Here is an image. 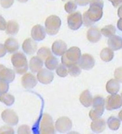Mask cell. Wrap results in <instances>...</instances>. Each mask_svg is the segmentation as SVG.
I'll list each match as a JSON object with an SVG mask.
<instances>
[{
    "label": "cell",
    "instance_id": "20",
    "mask_svg": "<svg viewBox=\"0 0 122 134\" xmlns=\"http://www.w3.org/2000/svg\"><path fill=\"white\" fill-rule=\"evenodd\" d=\"M109 48L113 51H117L122 48V38L119 36L113 35L108 40Z\"/></svg>",
    "mask_w": 122,
    "mask_h": 134
},
{
    "label": "cell",
    "instance_id": "48",
    "mask_svg": "<svg viewBox=\"0 0 122 134\" xmlns=\"http://www.w3.org/2000/svg\"><path fill=\"white\" fill-rule=\"evenodd\" d=\"M121 97H122V92H121Z\"/></svg>",
    "mask_w": 122,
    "mask_h": 134
},
{
    "label": "cell",
    "instance_id": "43",
    "mask_svg": "<svg viewBox=\"0 0 122 134\" xmlns=\"http://www.w3.org/2000/svg\"><path fill=\"white\" fill-rule=\"evenodd\" d=\"M6 52H7V51H6L4 46L1 44V57H3V56L5 55Z\"/></svg>",
    "mask_w": 122,
    "mask_h": 134
},
{
    "label": "cell",
    "instance_id": "27",
    "mask_svg": "<svg viewBox=\"0 0 122 134\" xmlns=\"http://www.w3.org/2000/svg\"><path fill=\"white\" fill-rule=\"evenodd\" d=\"M45 65L47 68H48L49 70H54L56 69L59 66V61L56 57L51 55L46 59Z\"/></svg>",
    "mask_w": 122,
    "mask_h": 134
},
{
    "label": "cell",
    "instance_id": "17",
    "mask_svg": "<svg viewBox=\"0 0 122 134\" xmlns=\"http://www.w3.org/2000/svg\"><path fill=\"white\" fill-rule=\"evenodd\" d=\"M32 38H27L24 41L22 44L23 51L27 55H32L35 53L37 48V45L34 40Z\"/></svg>",
    "mask_w": 122,
    "mask_h": 134
},
{
    "label": "cell",
    "instance_id": "24",
    "mask_svg": "<svg viewBox=\"0 0 122 134\" xmlns=\"http://www.w3.org/2000/svg\"><path fill=\"white\" fill-rule=\"evenodd\" d=\"M120 83L116 79H111L107 82L106 90L110 94H116L120 90Z\"/></svg>",
    "mask_w": 122,
    "mask_h": 134
},
{
    "label": "cell",
    "instance_id": "21",
    "mask_svg": "<svg viewBox=\"0 0 122 134\" xmlns=\"http://www.w3.org/2000/svg\"><path fill=\"white\" fill-rule=\"evenodd\" d=\"M42 59L38 57H33L30 59L29 67L30 69L33 73H37L43 67L44 62Z\"/></svg>",
    "mask_w": 122,
    "mask_h": 134
},
{
    "label": "cell",
    "instance_id": "38",
    "mask_svg": "<svg viewBox=\"0 0 122 134\" xmlns=\"http://www.w3.org/2000/svg\"><path fill=\"white\" fill-rule=\"evenodd\" d=\"M14 0H1V5L4 8H8L13 5Z\"/></svg>",
    "mask_w": 122,
    "mask_h": 134
},
{
    "label": "cell",
    "instance_id": "9",
    "mask_svg": "<svg viewBox=\"0 0 122 134\" xmlns=\"http://www.w3.org/2000/svg\"><path fill=\"white\" fill-rule=\"evenodd\" d=\"M73 127L72 121L67 117H62L58 119L55 122V129L60 133L68 132Z\"/></svg>",
    "mask_w": 122,
    "mask_h": 134
},
{
    "label": "cell",
    "instance_id": "22",
    "mask_svg": "<svg viewBox=\"0 0 122 134\" xmlns=\"http://www.w3.org/2000/svg\"><path fill=\"white\" fill-rule=\"evenodd\" d=\"M79 100L81 104L86 107H89L93 104V98L90 92L88 90H84L80 95Z\"/></svg>",
    "mask_w": 122,
    "mask_h": 134
},
{
    "label": "cell",
    "instance_id": "29",
    "mask_svg": "<svg viewBox=\"0 0 122 134\" xmlns=\"http://www.w3.org/2000/svg\"><path fill=\"white\" fill-rule=\"evenodd\" d=\"M101 34L103 35L106 37L110 38L111 36L115 35L116 33V28L113 25H110L105 26L104 28H103L101 30Z\"/></svg>",
    "mask_w": 122,
    "mask_h": 134
},
{
    "label": "cell",
    "instance_id": "32",
    "mask_svg": "<svg viewBox=\"0 0 122 134\" xmlns=\"http://www.w3.org/2000/svg\"><path fill=\"white\" fill-rule=\"evenodd\" d=\"M68 72L69 73L70 75L76 77V76L79 75L80 73H81V69L80 68L79 65L78 66L77 64H75L69 67Z\"/></svg>",
    "mask_w": 122,
    "mask_h": 134
},
{
    "label": "cell",
    "instance_id": "3",
    "mask_svg": "<svg viewBox=\"0 0 122 134\" xmlns=\"http://www.w3.org/2000/svg\"><path fill=\"white\" fill-rule=\"evenodd\" d=\"M11 61L16 72L20 75L24 74L28 70V62L23 53L17 52L12 56Z\"/></svg>",
    "mask_w": 122,
    "mask_h": 134
},
{
    "label": "cell",
    "instance_id": "31",
    "mask_svg": "<svg viewBox=\"0 0 122 134\" xmlns=\"http://www.w3.org/2000/svg\"><path fill=\"white\" fill-rule=\"evenodd\" d=\"M51 55H52L51 51L47 47H42L37 52V56L43 61L46 60V59Z\"/></svg>",
    "mask_w": 122,
    "mask_h": 134
},
{
    "label": "cell",
    "instance_id": "7",
    "mask_svg": "<svg viewBox=\"0 0 122 134\" xmlns=\"http://www.w3.org/2000/svg\"><path fill=\"white\" fill-rule=\"evenodd\" d=\"M83 23V16L80 12H74L67 16V25L72 30H78Z\"/></svg>",
    "mask_w": 122,
    "mask_h": 134
},
{
    "label": "cell",
    "instance_id": "39",
    "mask_svg": "<svg viewBox=\"0 0 122 134\" xmlns=\"http://www.w3.org/2000/svg\"><path fill=\"white\" fill-rule=\"evenodd\" d=\"M14 130L9 126L4 125L1 128V133H14Z\"/></svg>",
    "mask_w": 122,
    "mask_h": 134
},
{
    "label": "cell",
    "instance_id": "8",
    "mask_svg": "<svg viewBox=\"0 0 122 134\" xmlns=\"http://www.w3.org/2000/svg\"><path fill=\"white\" fill-rule=\"evenodd\" d=\"M106 108L108 110H113L122 106V97L117 94H111L107 97L105 102Z\"/></svg>",
    "mask_w": 122,
    "mask_h": 134
},
{
    "label": "cell",
    "instance_id": "12",
    "mask_svg": "<svg viewBox=\"0 0 122 134\" xmlns=\"http://www.w3.org/2000/svg\"><path fill=\"white\" fill-rule=\"evenodd\" d=\"M37 77L38 80L41 83L47 85L50 83L52 82L53 80H54V75L52 71H49L47 69L43 68L38 71Z\"/></svg>",
    "mask_w": 122,
    "mask_h": 134
},
{
    "label": "cell",
    "instance_id": "28",
    "mask_svg": "<svg viewBox=\"0 0 122 134\" xmlns=\"http://www.w3.org/2000/svg\"><path fill=\"white\" fill-rule=\"evenodd\" d=\"M107 124L110 130H117L120 128V120L118 119H117L116 117L111 116L108 119Z\"/></svg>",
    "mask_w": 122,
    "mask_h": 134
},
{
    "label": "cell",
    "instance_id": "5",
    "mask_svg": "<svg viewBox=\"0 0 122 134\" xmlns=\"http://www.w3.org/2000/svg\"><path fill=\"white\" fill-rule=\"evenodd\" d=\"M46 32L49 35H55L58 33L61 26L60 18L56 15H51L46 19L45 22Z\"/></svg>",
    "mask_w": 122,
    "mask_h": 134
},
{
    "label": "cell",
    "instance_id": "49",
    "mask_svg": "<svg viewBox=\"0 0 122 134\" xmlns=\"http://www.w3.org/2000/svg\"><path fill=\"white\" fill-rule=\"evenodd\" d=\"M62 1H65V0H62Z\"/></svg>",
    "mask_w": 122,
    "mask_h": 134
},
{
    "label": "cell",
    "instance_id": "15",
    "mask_svg": "<svg viewBox=\"0 0 122 134\" xmlns=\"http://www.w3.org/2000/svg\"><path fill=\"white\" fill-rule=\"evenodd\" d=\"M46 30L40 25H37L32 28L31 31L32 37L37 41H41L46 36Z\"/></svg>",
    "mask_w": 122,
    "mask_h": 134
},
{
    "label": "cell",
    "instance_id": "10",
    "mask_svg": "<svg viewBox=\"0 0 122 134\" xmlns=\"http://www.w3.org/2000/svg\"><path fill=\"white\" fill-rule=\"evenodd\" d=\"M1 118L4 122L12 126L17 125L19 121L17 114L10 109H6L3 111L1 114Z\"/></svg>",
    "mask_w": 122,
    "mask_h": 134
},
{
    "label": "cell",
    "instance_id": "25",
    "mask_svg": "<svg viewBox=\"0 0 122 134\" xmlns=\"http://www.w3.org/2000/svg\"><path fill=\"white\" fill-rule=\"evenodd\" d=\"M114 52L110 48H105L100 53V58L103 62H109L113 60Z\"/></svg>",
    "mask_w": 122,
    "mask_h": 134
},
{
    "label": "cell",
    "instance_id": "14",
    "mask_svg": "<svg viewBox=\"0 0 122 134\" xmlns=\"http://www.w3.org/2000/svg\"><path fill=\"white\" fill-rule=\"evenodd\" d=\"M15 77V72L13 70L9 69L3 65H0V79L1 80L11 83L14 80Z\"/></svg>",
    "mask_w": 122,
    "mask_h": 134
},
{
    "label": "cell",
    "instance_id": "47",
    "mask_svg": "<svg viewBox=\"0 0 122 134\" xmlns=\"http://www.w3.org/2000/svg\"><path fill=\"white\" fill-rule=\"evenodd\" d=\"M18 1L20 3H26L27 1H28V0H18Z\"/></svg>",
    "mask_w": 122,
    "mask_h": 134
},
{
    "label": "cell",
    "instance_id": "41",
    "mask_svg": "<svg viewBox=\"0 0 122 134\" xmlns=\"http://www.w3.org/2000/svg\"><path fill=\"white\" fill-rule=\"evenodd\" d=\"M6 26H7V23H6L5 20L2 16H1V25H0V28L1 30H4L6 29Z\"/></svg>",
    "mask_w": 122,
    "mask_h": 134
},
{
    "label": "cell",
    "instance_id": "19",
    "mask_svg": "<svg viewBox=\"0 0 122 134\" xmlns=\"http://www.w3.org/2000/svg\"><path fill=\"white\" fill-rule=\"evenodd\" d=\"M91 130L94 133H101L106 129V122L105 120L99 118L93 120L91 124Z\"/></svg>",
    "mask_w": 122,
    "mask_h": 134
},
{
    "label": "cell",
    "instance_id": "4",
    "mask_svg": "<svg viewBox=\"0 0 122 134\" xmlns=\"http://www.w3.org/2000/svg\"><path fill=\"white\" fill-rule=\"evenodd\" d=\"M105 100L103 97L96 96L93 98V109L89 111V116L92 120L101 117L105 111Z\"/></svg>",
    "mask_w": 122,
    "mask_h": 134
},
{
    "label": "cell",
    "instance_id": "26",
    "mask_svg": "<svg viewBox=\"0 0 122 134\" xmlns=\"http://www.w3.org/2000/svg\"><path fill=\"white\" fill-rule=\"evenodd\" d=\"M19 31V25L15 21H9L7 23L6 32L7 34L15 35Z\"/></svg>",
    "mask_w": 122,
    "mask_h": 134
},
{
    "label": "cell",
    "instance_id": "23",
    "mask_svg": "<svg viewBox=\"0 0 122 134\" xmlns=\"http://www.w3.org/2000/svg\"><path fill=\"white\" fill-rule=\"evenodd\" d=\"M6 51L9 53H13L19 49V44L17 40L13 38H9L6 40L4 44Z\"/></svg>",
    "mask_w": 122,
    "mask_h": 134
},
{
    "label": "cell",
    "instance_id": "42",
    "mask_svg": "<svg viewBox=\"0 0 122 134\" xmlns=\"http://www.w3.org/2000/svg\"><path fill=\"white\" fill-rule=\"evenodd\" d=\"M109 1L111 2L112 4L115 8L118 6L122 3V0H109Z\"/></svg>",
    "mask_w": 122,
    "mask_h": 134
},
{
    "label": "cell",
    "instance_id": "2",
    "mask_svg": "<svg viewBox=\"0 0 122 134\" xmlns=\"http://www.w3.org/2000/svg\"><path fill=\"white\" fill-rule=\"evenodd\" d=\"M81 57V53L80 49L78 47H73L68 49L62 56L61 62L62 64L69 68L72 65L78 63Z\"/></svg>",
    "mask_w": 122,
    "mask_h": 134
},
{
    "label": "cell",
    "instance_id": "34",
    "mask_svg": "<svg viewBox=\"0 0 122 134\" xmlns=\"http://www.w3.org/2000/svg\"><path fill=\"white\" fill-rule=\"evenodd\" d=\"M68 70L66 68V66L65 65L60 64L56 68V73L57 75L60 77H65L68 75Z\"/></svg>",
    "mask_w": 122,
    "mask_h": 134
},
{
    "label": "cell",
    "instance_id": "37",
    "mask_svg": "<svg viewBox=\"0 0 122 134\" xmlns=\"http://www.w3.org/2000/svg\"><path fill=\"white\" fill-rule=\"evenodd\" d=\"M18 133H31V130L28 125H23L20 126L18 129Z\"/></svg>",
    "mask_w": 122,
    "mask_h": 134
},
{
    "label": "cell",
    "instance_id": "45",
    "mask_svg": "<svg viewBox=\"0 0 122 134\" xmlns=\"http://www.w3.org/2000/svg\"><path fill=\"white\" fill-rule=\"evenodd\" d=\"M118 16L120 18H122V5L120 6L118 9Z\"/></svg>",
    "mask_w": 122,
    "mask_h": 134
},
{
    "label": "cell",
    "instance_id": "30",
    "mask_svg": "<svg viewBox=\"0 0 122 134\" xmlns=\"http://www.w3.org/2000/svg\"><path fill=\"white\" fill-rule=\"evenodd\" d=\"M0 100L7 106H12L15 102V97L9 93H3L1 95Z\"/></svg>",
    "mask_w": 122,
    "mask_h": 134
},
{
    "label": "cell",
    "instance_id": "46",
    "mask_svg": "<svg viewBox=\"0 0 122 134\" xmlns=\"http://www.w3.org/2000/svg\"><path fill=\"white\" fill-rule=\"evenodd\" d=\"M118 118H119L120 120L122 121V110L120 111L119 114H118Z\"/></svg>",
    "mask_w": 122,
    "mask_h": 134
},
{
    "label": "cell",
    "instance_id": "1",
    "mask_svg": "<svg viewBox=\"0 0 122 134\" xmlns=\"http://www.w3.org/2000/svg\"><path fill=\"white\" fill-rule=\"evenodd\" d=\"M103 6L104 3L101 0H91L89 9L83 15V23L85 26H92L101 19Z\"/></svg>",
    "mask_w": 122,
    "mask_h": 134
},
{
    "label": "cell",
    "instance_id": "18",
    "mask_svg": "<svg viewBox=\"0 0 122 134\" xmlns=\"http://www.w3.org/2000/svg\"><path fill=\"white\" fill-rule=\"evenodd\" d=\"M101 38V32L98 28L92 27L87 31V39L91 43H95L98 42Z\"/></svg>",
    "mask_w": 122,
    "mask_h": 134
},
{
    "label": "cell",
    "instance_id": "6",
    "mask_svg": "<svg viewBox=\"0 0 122 134\" xmlns=\"http://www.w3.org/2000/svg\"><path fill=\"white\" fill-rule=\"evenodd\" d=\"M40 133H54V122L50 115L47 114H44L42 117L40 122Z\"/></svg>",
    "mask_w": 122,
    "mask_h": 134
},
{
    "label": "cell",
    "instance_id": "13",
    "mask_svg": "<svg viewBox=\"0 0 122 134\" xmlns=\"http://www.w3.org/2000/svg\"><path fill=\"white\" fill-rule=\"evenodd\" d=\"M22 84L25 89L33 88L37 84V80L34 75L30 73H25L22 78Z\"/></svg>",
    "mask_w": 122,
    "mask_h": 134
},
{
    "label": "cell",
    "instance_id": "44",
    "mask_svg": "<svg viewBox=\"0 0 122 134\" xmlns=\"http://www.w3.org/2000/svg\"><path fill=\"white\" fill-rule=\"evenodd\" d=\"M117 27H118V30L122 31V18H120L117 22Z\"/></svg>",
    "mask_w": 122,
    "mask_h": 134
},
{
    "label": "cell",
    "instance_id": "36",
    "mask_svg": "<svg viewBox=\"0 0 122 134\" xmlns=\"http://www.w3.org/2000/svg\"><path fill=\"white\" fill-rule=\"evenodd\" d=\"M114 76L115 79H116L119 82L122 83V66L119 67L115 70Z\"/></svg>",
    "mask_w": 122,
    "mask_h": 134
},
{
    "label": "cell",
    "instance_id": "35",
    "mask_svg": "<svg viewBox=\"0 0 122 134\" xmlns=\"http://www.w3.org/2000/svg\"><path fill=\"white\" fill-rule=\"evenodd\" d=\"M9 90V84L8 83L5 81L1 80L0 82V93L1 94L5 93Z\"/></svg>",
    "mask_w": 122,
    "mask_h": 134
},
{
    "label": "cell",
    "instance_id": "33",
    "mask_svg": "<svg viewBox=\"0 0 122 134\" xmlns=\"http://www.w3.org/2000/svg\"><path fill=\"white\" fill-rule=\"evenodd\" d=\"M64 9L68 13H73L77 9V3L73 1H68L64 5Z\"/></svg>",
    "mask_w": 122,
    "mask_h": 134
},
{
    "label": "cell",
    "instance_id": "16",
    "mask_svg": "<svg viewBox=\"0 0 122 134\" xmlns=\"http://www.w3.org/2000/svg\"><path fill=\"white\" fill-rule=\"evenodd\" d=\"M67 44L62 40L54 41L52 45V51L54 55L62 56L67 51Z\"/></svg>",
    "mask_w": 122,
    "mask_h": 134
},
{
    "label": "cell",
    "instance_id": "11",
    "mask_svg": "<svg viewBox=\"0 0 122 134\" xmlns=\"http://www.w3.org/2000/svg\"><path fill=\"white\" fill-rule=\"evenodd\" d=\"M95 65V60L91 55L86 53L83 54L79 62V65L82 69L89 70L92 69Z\"/></svg>",
    "mask_w": 122,
    "mask_h": 134
},
{
    "label": "cell",
    "instance_id": "40",
    "mask_svg": "<svg viewBox=\"0 0 122 134\" xmlns=\"http://www.w3.org/2000/svg\"><path fill=\"white\" fill-rule=\"evenodd\" d=\"M74 1L79 6H84L88 5L90 3L91 0H74Z\"/></svg>",
    "mask_w": 122,
    "mask_h": 134
}]
</instances>
